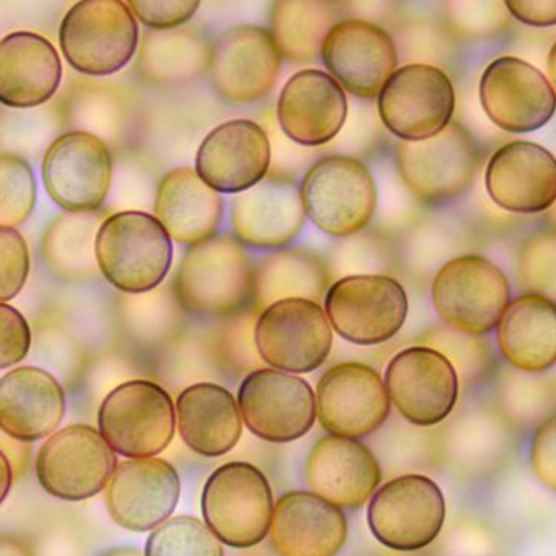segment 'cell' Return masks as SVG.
<instances>
[{"label":"cell","mask_w":556,"mask_h":556,"mask_svg":"<svg viewBox=\"0 0 556 556\" xmlns=\"http://www.w3.org/2000/svg\"><path fill=\"white\" fill-rule=\"evenodd\" d=\"M103 556H144V553L136 548H116L112 552L105 553Z\"/></svg>","instance_id":"bcb514c9"},{"label":"cell","mask_w":556,"mask_h":556,"mask_svg":"<svg viewBox=\"0 0 556 556\" xmlns=\"http://www.w3.org/2000/svg\"><path fill=\"white\" fill-rule=\"evenodd\" d=\"M331 2H276L271 9V35L281 60L311 63L320 54L328 31L337 25Z\"/></svg>","instance_id":"836d02e7"},{"label":"cell","mask_w":556,"mask_h":556,"mask_svg":"<svg viewBox=\"0 0 556 556\" xmlns=\"http://www.w3.org/2000/svg\"><path fill=\"white\" fill-rule=\"evenodd\" d=\"M177 416L167 390L151 380H129L106 395L99 409L100 434L115 454L151 458L175 435Z\"/></svg>","instance_id":"5b68a950"},{"label":"cell","mask_w":556,"mask_h":556,"mask_svg":"<svg viewBox=\"0 0 556 556\" xmlns=\"http://www.w3.org/2000/svg\"><path fill=\"white\" fill-rule=\"evenodd\" d=\"M327 266L314 253L304 250L273 253L253 269V301L266 308L285 299L318 302L327 292Z\"/></svg>","instance_id":"d6a6232c"},{"label":"cell","mask_w":556,"mask_h":556,"mask_svg":"<svg viewBox=\"0 0 556 556\" xmlns=\"http://www.w3.org/2000/svg\"><path fill=\"white\" fill-rule=\"evenodd\" d=\"M523 281L530 288L540 291H552L555 285V239L553 236L540 237L535 242L530 243L529 249L522 255L520 262Z\"/></svg>","instance_id":"60d3db41"},{"label":"cell","mask_w":556,"mask_h":556,"mask_svg":"<svg viewBox=\"0 0 556 556\" xmlns=\"http://www.w3.org/2000/svg\"><path fill=\"white\" fill-rule=\"evenodd\" d=\"M144 556H224V548L206 523L177 516L152 530Z\"/></svg>","instance_id":"d590c367"},{"label":"cell","mask_w":556,"mask_h":556,"mask_svg":"<svg viewBox=\"0 0 556 556\" xmlns=\"http://www.w3.org/2000/svg\"><path fill=\"white\" fill-rule=\"evenodd\" d=\"M510 14L530 27H552L556 24L555 0H510Z\"/></svg>","instance_id":"7bdbcfd3"},{"label":"cell","mask_w":556,"mask_h":556,"mask_svg":"<svg viewBox=\"0 0 556 556\" xmlns=\"http://www.w3.org/2000/svg\"><path fill=\"white\" fill-rule=\"evenodd\" d=\"M325 315L344 340L374 346L402 330L408 317V295L390 276H346L325 292Z\"/></svg>","instance_id":"ba28073f"},{"label":"cell","mask_w":556,"mask_h":556,"mask_svg":"<svg viewBox=\"0 0 556 556\" xmlns=\"http://www.w3.org/2000/svg\"><path fill=\"white\" fill-rule=\"evenodd\" d=\"M0 556H35L27 542L17 536H0Z\"/></svg>","instance_id":"ee69618b"},{"label":"cell","mask_w":556,"mask_h":556,"mask_svg":"<svg viewBox=\"0 0 556 556\" xmlns=\"http://www.w3.org/2000/svg\"><path fill=\"white\" fill-rule=\"evenodd\" d=\"M383 386L400 415L425 428L444 421L458 399L454 364L428 346L406 348L396 353L387 366Z\"/></svg>","instance_id":"9a60e30c"},{"label":"cell","mask_w":556,"mask_h":556,"mask_svg":"<svg viewBox=\"0 0 556 556\" xmlns=\"http://www.w3.org/2000/svg\"><path fill=\"white\" fill-rule=\"evenodd\" d=\"M181 307L201 317L239 314L253 294V268L230 237H211L188 250L174 282Z\"/></svg>","instance_id":"7a4b0ae2"},{"label":"cell","mask_w":556,"mask_h":556,"mask_svg":"<svg viewBox=\"0 0 556 556\" xmlns=\"http://www.w3.org/2000/svg\"><path fill=\"white\" fill-rule=\"evenodd\" d=\"M43 184L51 200L70 213L99 210L112 184L109 148L90 132L61 136L45 155Z\"/></svg>","instance_id":"e0dca14e"},{"label":"cell","mask_w":556,"mask_h":556,"mask_svg":"<svg viewBox=\"0 0 556 556\" xmlns=\"http://www.w3.org/2000/svg\"><path fill=\"white\" fill-rule=\"evenodd\" d=\"M268 533L279 556H337L348 540V519L317 494L291 491L276 501Z\"/></svg>","instance_id":"d4e9b609"},{"label":"cell","mask_w":556,"mask_h":556,"mask_svg":"<svg viewBox=\"0 0 556 556\" xmlns=\"http://www.w3.org/2000/svg\"><path fill=\"white\" fill-rule=\"evenodd\" d=\"M30 346L31 330L27 318L17 308L0 302V370L24 361Z\"/></svg>","instance_id":"ab89813d"},{"label":"cell","mask_w":556,"mask_h":556,"mask_svg":"<svg viewBox=\"0 0 556 556\" xmlns=\"http://www.w3.org/2000/svg\"><path fill=\"white\" fill-rule=\"evenodd\" d=\"M63 79L56 48L31 31H15L0 41V103L35 109L53 99Z\"/></svg>","instance_id":"f1b7e54d"},{"label":"cell","mask_w":556,"mask_h":556,"mask_svg":"<svg viewBox=\"0 0 556 556\" xmlns=\"http://www.w3.org/2000/svg\"><path fill=\"white\" fill-rule=\"evenodd\" d=\"M299 191L305 216L333 237L359 232L376 213V181L369 168L356 159H321L312 165Z\"/></svg>","instance_id":"52a82bcc"},{"label":"cell","mask_w":556,"mask_h":556,"mask_svg":"<svg viewBox=\"0 0 556 556\" xmlns=\"http://www.w3.org/2000/svg\"><path fill=\"white\" fill-rule=\"evenodd\" d=\"M533 473L548 490L556 488V418L543 422L536 431L530 451Z\"/></svg>","instance_id":"b9f144b4"},{"label":"cell","mask_w":556,"mask_h":556,"mask_svg":"<svg viewBox=\"0 0 556 556\" xmlns=\"http://www.w3.org/2000/svg\"><path fill=\"white\" fill-rule=\"evenodd\" d=\"M509 302L506 275L484 256H457L439 269L432 282V304L439 317L464 334L490 333Z\"/></svg>","instance_id":"8992f818"},{"label":"cell","mask_w":556,"mask_h":556,"mask_svg":"<svg viewBox=\"0 0 556 556\" xmlns=\"http://www.w3.org/2000/svg\"><path fill=\"white\" fill-rule=\"evenodd\" d=\"M315 412L330 435L361 439L387 421L390 400L374 367L344 363L331 367L318 380Z\"/></svg>","instance_id":"2e32d148"},{"label":"cell","mask_w":556,"mask_h":556,"mask_svg":"<svg viewBox=\"0 0 556 556\" xmlns=\"http://www.w3.org/2000/svg\"><path fill=\"white\" fill-rule=\"evenodd\" d=\"M30 275V252L18 230L0 227V302L21 294Z\"/></svg>","instance_id":"74e56055"},{"label":"cell","mask_w":556,"mask_h":556,"mask_svg":"<svg viewBox=\"0 0 556 556\" xmlns=\"http://www.w3.org/2000/svg\"><path fill=\"white\" fill-rule=\"evenodd\" d=\"M260 357L282 372H314L327 361L333 330L318 302L285 299L263 308L256 320Z\"/></svg>","instance_id":"30bf717a"},{"label":"cell","mask_w":556,"mask_h":556,"mask_svg":"<svg viewBox=\"0 0 556 556\" xmlns=\"http://www.w3.org/2000/svg\"><path fill=\"white\" fill-rule=\"evenodd\" d=\"M320 54L331 79L366 100L379 96L399 64L392 37L379 25L357 18L338 22L328 31Z\"/></svg>","instance_id":"d6986e66"},{"label":"cell","mask_w":556,"mask_h":556,"mask_svg":"<svg viewBox=\"0 0 556 556\" xmlns=\"http://www.w3.org/2000/svg\"><path fill=\"white\" fill-rule=\"evenodd\" d=\"M37 204V180L30 164L0 154V227L22 226Z\"/></svg>","instance_id":"8d00e7d4"},{"label":"cell","mask_w":556,"mask_h":556,"mask_svg":"<svg viewBox=\"0 0 556 556\" xmlns=\"http://www.w3.org/2000/svg\"><path fill=\"white\" fill-rule=\"evenodd\" d=\"M507 363L523 372H545L556 361V308L546 295L529 292L509 302L496 325Z\"/></svg>","instance_id":"4dcf8cb0"},{"label":"cell","mask_w":556,"mask_h":556,"mask_svg":"<svg viewBox=\"0 0 556 556\" xmlns=\"http://www.w3.org/2000/svg\"><path fill=\"white\" fill-rule=\"evenodd\" d=\"M178 431L185 444L203 457L229 454L242 435V416L236 396L217 383L201 382L178 395Z\"/></svg>","instance_id":"f546056e"},{"label":"cell","mask_w":556,"mask_h":556,"mask_svg":"<svg viewBox=\"0 0 556 556\" xmlns=\"http://www.w3.org/2000/svg\"><path fill=\"white\" fill-rule=\"evenodd\" d=\"M12 483H14V467L8 454L0 448V504L4 503L8 494L11 493Z\"/></svg>","instance_id":"f6af8a7d"},{"label":"cell","mask_w":556,"mask_h":556,"mask_svg":"<svg viewBox=\"0 0 556 556\" xmlns=\"http://www.w3.org/2000/svg\"><path fill=\"white\" fill-rule=\"evenodd\" d=\"M138 41V22L119 0H83L67 12L60 28L67 63L86 76L118 73L135 56Z\"/></svg>","instance_id":"277c9868"},{"label":"cell","mask_w":556,"mask_h":556,"mask_svg":"<svg viewBox=\"0 0 556 556\" xmlns=\"http://www.w3.org/2000/svg\"><path fill=\"white\" fill-rule=\"evenodd\" d=\"M128 5L146 27L172 30L187 24L200 9L198 0H132Z\"/></svg>","instance_id":"f35d334b"},{"label":"cell","mask_w":556,"mask_h":556,"mask_svg":"<svg viewBox=\"0 0 556 556\" xmlns=\"http://www.w3.org/2000/svg\"><path fill=\"white\" fill-rule=\"evenodd\" d=\"M478 148L458 123L418 142H400L399 170L406 187L425 203H444L465 193L478 168Z\"/></svg>","instance_id":"5bb4252c"},{"label":"cell","mask_w":556,"mask_h":556,"mask_svg":"<svg viewBox=\"0 0 556 556\" xmlns=\"http://www.w3.org/2000/svg\"><path fill=\"white\" fill-rule=\"evenodd\" d=\"M180 491L174 465L162 458H131L116 465L106 484V509L123 529L149 532L170 519Z\"/></svg>","instance_id":"44dd1931"},{"label":"cell","mask_w":556,"mask_h":556,"mask_svg":"<svg viewBox=\"0 0 556 556\" xmlns=\"http://www.w3.org/2000/svg\"><path fill=\"white\" fill-rule=\"evenodd\" d=\"M237 405L250 432L275 444L304 438L317 418L311 383L276 369L250 372L240 386Z\"/></svg>","instance_id":"4fadbf2b"},{"label":"cell","mask_w":556,"mask_h":556,"mask_svg":"<svg viewBox=\"0 0 556 556\" xmlns=\"http://www.w3.org/2000/svg\"><path fill=\"white\" fill-rule=\"evenodd\" d=\"M555 48V47H553ZM549 51V58H548V67H549V76L555 77V71H553V54H555V50Z\"/></svg>","instance_id":"c3c4849f"},{"label":"cell","mask_w":556,"mask_h":556,"mask_svg":"<svg viewBox=\"0 0 556 556\" xmlns=\"http://www.w3.org/2000/svg\"><path fill=\"white\" fill-rule=\"evenodd\" d=\"M445 520L441 488L425 475H403L370 496L367 523L372 535L393 552H419L431 545Z\"/></svg>","instance_id":"9c48e42d"},{"label":"cell","mask_w":556,"mask_h":556,"mask_svg":"<svg viewBox=\"0 0 556 556\" xmlns=\"http://www.w3.org/2000/svg\"><path fill=\"white\" fill-rule=\"evenodd\" d=\"M281 61L268 30L240 25L224 31L210 51L211 84L227 102H258L275 87Z\"/></svg>","instance_id":"ffe728a7"},{"label":"cell","mask_w":556,"mask_h":556,"mask_svg":"<svg viewBox=\"0 0 556 556\" xmlns=\"http://www.w3.org/2000/svg\"><path fill=\"white\" fill-rule=\"evenodd\" d=\"M382 556H425V555H419V553H416V552H395V553H387V555H382Z\"/></svg>","instance_id":"7dc6e473"},{"label":"cell","mask_w":556,"mask_h":556,"mask_svg":"<svg viewBox=\"0 0 556 556\" xmlns=\"http://www.w3.org/2000/svg\"><path fill=\"white\" fill-rule=\"evenodd\" d=\"M305 480L321 500L357 509L376 493L382 480L379 460L359 439L325 435L312 447Z\"/></svg>","instance_id":"cb8c5ba5"},{"label":"cell","mask_w":556,"mask_h":556,"mask_svg":"<svg viewBox=\"0 0 556 556\" xmlns=\"http://www.w3.org/2000/svg\"><path fill=\"white\" fill-rule=\"evenodd\" d=\"M304 223L301 191L291 178H263L233 201V232L240 242L255 249L288 245Z\"/></svg>","instance_id":"4316f807"},{"label":"cell","mask_w":556,"mask_h":556,"mask_svg":"<svg viewBox=\"0 0 556 556\" xmlns=\"http://www.w3.org/2000/svg\"><path fill=\"white\" fill-rule=\"evenodd\" d=\"M116 468V454L92 426L73 425L54 432L37 458L45 491L63 501H84L105 490Z\"/></svg>","instance_id":"7c38bea8"},{"label":"cell","mask_w":556,"mask_h":556,"mask_svg":"<svg viewBox=\"0 0 556 556\" xmlns=\"http://www.w3.org/2000/svg\"><path fill=\"white\" fill-rule=\"evenodd\" d=\"M66 415V393L48 370L17 367L0 379V431L21 442L53 434Z\"/></svg>","instance_id":"83f0119b"},{"label":"cell","mask_w":556,"mask_h":556,"mask_svg":"<svg viewBox=\"0 0 556 556\" xmlns=\"http://www.w3.org/2000/svg\"><path fill=\"white\" fill-rule=\"evenodd\" d=\"M346 118V93L321 71L294 74L279 93V126L298 144L314 148L333 141Z\"/></svg>","instance_id":"484cf974"},{"label":"cell","mask_w":556,"mask_h":556,"mask_svg":"<svg viewBox=\"0 0 556 556\" xmlns=\"http://www.w3.org/2000/svg\"><path fill=\"white\" fill-rule=\"evenodd\" d=\"M223 213V198L193 168H175L162 178L155 219L170 239L184 245L204 242L216 233Z\"/></svg>","instance_id":"1f68e13d"},{"label":"cell","mask_w":556,"mask_h":556,"mask_svg":"<svg viewBox=\"0 0 556 556\" xmlns=\"http://www.w3.org/2000/svg\"><path fill=\"white\" fill-rule=\"evenodd\" d=\"M480 100L497 128L516 135L543 128L555 113L552 83L519 58L491 61L481 76Z\"/></svg>","instance_id":"ac0fdd59"},{"label":"cell","mask_w":556,"mask_h":556,"mask_svg":"<svg viewBox=\"0 0 556 556\" xmlns=\"http://www.w3.org/2000/svg\"><path fill=\"white\" fill-rule=\"evenodd\" d=\"M266 475L249 462H229L211 473L201 496L204 522L220 543L252 548L266 539L273 516Z\"/></svg>","instance_id":"3957f363"},{"label":"cell","mask_w":556,"mask_h":556,"mask_svg":"<svg viewBox=\"0 0 556 556\" xmlns=\"http://www.w3.org/2000/svg\"><path fill=\"white\" fill-rule=\"evenodd\" d=\"M484 185L494 204L517 214L543 213L556 198V161L543 146L514 141L494 152Z\"/></svg>","instance_id":"603a6c76"},{"label":"cell","mask_w":556,"mask_h":556,"mask_svg":"<svg viewBox=\"0 0 556 556\" xmlns=\"http://www.w3.org/2000/svg\"><path fill=\"white\" fill-rule=\"evenodd\" d=\"M96 260L106 281L118 291L142 294L167 278L174 245L154 216L125 211L110 216L97 230Z\"/></svg>","instance_id":"6da1fadb"},{"label":"cell","mask_w":556,"mask_h":556,"mask_svg":"<svg viewBox=\"0 0 556 556\" xmlns=\"http://www.w3.org/2000/svg\"><path fill=\"white\" fill-rule=\"evenodd\" d=\"M271 165V144L258 123L232 119L201 142L197 174L217 193L240 194L263 180Z\"/></svg>","instance_id":"7402d4cb"},{"label":"cell","mask_w":556,"mask_h":556,"mask_svg":"<svg viewBox=\"0 0 556 556\" xmlns=\"http://www.w3.org/2000/svg\"><path fill=\"white\" fill-rule=\"evenodd\" d=\"M377 110L387 129L403 142L425 141L452 122L454 86L439 67L408 64L387 80Z\"/></svg>","instance_id":"8fae6325"},{"label":"cell","mask_w":556,"mask_h":556,"mask_svg":"<svg viewBox=\"0 0 556 556\" xmlns=\"http://www.w3.org/2000/svg\"><path fill=\"white\" fill-rule=\"evenodd\" d=\"M96 220L87 216H63L45 237V255L54 271L66 278H84L96 273L93 253Z\"/></svg>","instance_id":"e575fe53"}]
</instances>
